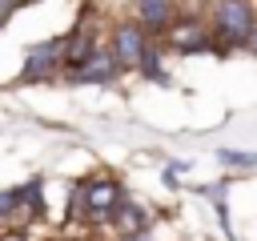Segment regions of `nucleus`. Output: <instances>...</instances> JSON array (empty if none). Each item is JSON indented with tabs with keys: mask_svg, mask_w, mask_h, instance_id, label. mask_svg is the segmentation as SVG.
<instances>
[{
	"mask_svg": "<svg viewBox=\"0 0 257 241\" xmlns=\"http://www.w3.org/2000/svg\"><path fill=\"white\" fill-rule=\"evenodd\" d=\"M60 68H64V36H56V40H36V44H28V52H24L20 80H52Z\"/></svg>",
	"mask_w": 257,
	"mask_h": 241,
	"instance_id": "3",
	"label": "nucleus"
},
{
	"mask_svg": "<svg viewBox=\"0 0 257 241\" xmlns=\"http://www.w3.org/2000/svg\"><path fill=\"white\" fill-rule=\"evenodd\" d=\"M100 48V36H96V28L84 20V24H76L72 28V36H64V68H76L88 52H96Z\"/></svg>",
	"mask_w": 257,
	"mask_h": 241,
	"instance_id": "8",
	"label": "nucleus"
},
{
	"mask_svg": "<svg viewBox=\"0 0 257 241\" xmlns=\"http://www.w3.org/2000/svg\"><path fill=\"white\" fill-rule=\"evenodd\" d=\"M68 221H84V185H76L68 197Z\"/></svg>",
	"mask_w": 257,
	"mask_h": 241,
	"instance_id": "11",
	"label": "nucleus"
},
{
	"mask_svg": "<svg viewBox=\"0 0 257 241\" xmlns=\"http://www.w3.org/2000/svg\"><path fill=\"white\" fill-rule=\"evenodd\" d=\"M72 72V80H80V84H108V80H116L124 68L116 64V56H112V48L108 44H100L96 52H88L76 68H68Z\"/></svg>",
	"mask_w": 257,
	"mask_h": 241,
	"instance_id": "6",
	"label": "nucleus"
},
{
	"mask_svg": "<svg viewBox=\"0 0 257 241\" xmlns=\"http://www.w3.org/2000/svg\"><path fill=\"white\" fill-rule=\"evenodd\" d=\"M137 72H141V76H149V80H157V84H169V76H165V64H161V52H157V44H149V48H145V56H141Z\"/></svg>",
	"mask_w": 257,
	"mask_h": 241,
	"instance_id": "10",
	"label": "nucleus"
},
{
	"mask_svg": "<svg viewBox=\"0 0 257 241\" xmlns=\"http://www.w3.org/2000/svg\"><path fill=\"white\" fill-rule=\"evenodd\" d=\"M173 16H177V0H137V4H133V20H137L149 36L165 32V28L173 24Z\"/></svg>",
	"mask_w": 257,
	"mask_h": 241,
	"instance_id": "7",
	"label": "nucleus"
},
{
	"mask_svg": "<svg viewBox=\"0 0 257 241\" xmlns=\"http://www.w3.org/2000/svg\"><path fill=\"white\" fill-rule=\"evenodd\" d=\"M120 241H137V237H120Z\"/></svg>",
	"mask_w": 257,
	"mask_h": 241,
	"instance_id": "16",
	"label": "nucleus"
},
{
	"mask_svg": "<svg viewBox=\"0 0 257 241\" xmlns=\"http://www.w3.org/2000/svg\"><path fill=\"white\" fill-rule=\"evenodd\" d=\"M221 161H225V165H241V169H253V165H257V153H229V149H225V153H221Z\"/></svg>",
	"mask_w": 257,
	"mask_h": 241,
	"instance_id": "12",
	"label": "nucleus"
},
{
	"mask_svg": "<svg viewBox=\"0 0 257 241\" xmlns=\"http://www.w3.org/2000/svg\"><path fill=\"white\" fill-rule=\"evenodd\" d=\"M149 44H153V36H149L137 20H120V24L112 28V36H108V48H112V56H116L120 68H137Z\"/></svg>",
	"mask_w": 257,
	"mask_h": 241,
	"instance_id": "5",
	"label": "nucleus"
},
{
	"mask_svg": "<svg viewBox=\"0 0 257 241\" xmlns=\"http://www.w3.org/2000/svg\"><path fill=\"white\" fill-rule=\"evenodd\" d=\"M257 24V8L253 0H217L213 4V36H217V48H245L249 32Z\"/></svg>",
	"mask_w": 257,
	"mask_h": 241,
	"instance_id": "1",
	"label": "nucleus"
},
{
	"mask_svg": "<svg viewBox=\"0 0 257 241\" xmlns=\"http://www.w3.org/2000/svg\"><path fill=\"white\" fill-rule=\"evenodd\" d=\"M145 225H149V217H145V209L137 205V201H120V209L112 213V229L120 233V237H141L145 233Z\"/></svg>",
	"mask_w": 257,
	"mask_h": 241,
	"instance_id": "9",
	"label": "nucleus"
},
{
	"mask_svg": "<svg viewBox=\"0 0 257 241\" xmlns=\"http://www.w3.org/2000/svg\"><path fill=\"white\" fill-rule=\"evenodd\" d=\"M20 4H24V0H0V24H8V20H12V12H16Z\"/></svg>",
	"mask_w": 257,
	"mask_h": 241,
	"instance_id": "13",
	"label": "nucleus"
},
{
	"mask_svg": "<svg viewBox=\"0 0 257 241\" xmlns=\"http://www.w3.org/2000/svg\"><path fill=\"white\" fill-rule=\"evenodd\" d=\"M165 44L173 52H185V56H193V52H221L213 28L201 16H173V24L165 28Z\"/></svg>",
	"mask_w": 257,
	"mask_h": 241,
	"instance_id": "2",
	"label": "nucleus"
},
{
	"mask_svg": "<svg viewBox=\"0 0 257 241\" xmlns=\"http://www.w3.org/2000/svg\"><path fill=\"white\" fill-rule=\"evenodd\" d=\"M245 48H249V52L257 56V24H253V32H249V40H245Z\"/></svg>",
	"mask_w": 257,
	"mask_h": 241,
	"instance_id": "14",
	"label": "nucleus"
},
{
	"mask_svg": "<svg viewBox=\"0 0 257 241\" xmlns=\"http://www.w3.org/2000/svg\"><path fill=\"white\" fill-rule=\"evenodd\" d=\"M0 241H24V233H20V229H12V233H4Z\"/></svg>",
	"mask_w": 257,
	"mask_h": 241,
	"instance_id": "15",
	"label": "nucleus"
},
{
	"mask_svg": "<svg viewBox=\"0 0 257 241\" xmlns=\"http://www.w3.org/2000/svg\"><path fill=\"white\" fill-rule=\"evenodd\" d=\"M124 201V189L120 181L112 177H100V181H84V221H112V213L120 209Z\"/></svg>",
	"mask_w": 257,
	"mask_h": 241,
	"instance_id": "4",
	"label": "nucleus"
}]
</instances>
